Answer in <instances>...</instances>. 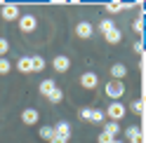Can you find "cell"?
<instances>
[{
    "label": "cell",
    "instance_id": "6da1fadb",
    "mask_svg": "<svg viewBox=\"0 0 146 143\" xmlns=\"http://www.w3.org/2000/svg\"><path fill=\"white\" fill-rule=\"evenodd\" d=\"M104 94L111 101H120V96H125V82L123 80H108L104 87Z\"/></svg>",
    "mask_w": 146,
    "mask_h": 143
},
{
    "label": "cell",
    "instance_id": "7a4b0ae2",
    "mask_svg": "<svg viewBox=\"0 0 146 143\" xmlns=\"http://www.w3.org/2000/svg\"><path fill=\"white\" fill-rule=\"evenodd\" d=\"M125 113H127V108H125L120 101H111V106L104 110V115L108 117V122H120L125 117Z\"/></svg>",
    "mask_w": 146,
    "mask_h": 143
},
{
    "label": "cell",
    "instance_id": "3957f363",
    "mask_svg": "<svg viewBox=\"0 0 146 143\" xmlns=\"http://www.w3.org/2000/svg\"><path fill=\"white\" fill-rule=\"evenodd\" d=\"M35 28H38V19H35L33 14L19 16V31H21V33H33Z\"/></svg>",
    "mask_w": 146,
    "mask_h": 143
},
{
    "label": "cell",
    "instance_id": "277c9868",
    "mask_svg": "<svg viewBox=\"0 0 146 143\" xmlns=\"http://www.w3.org/2000/svg\"><path fill=\"white\" fill-rule=\"evenodd\" d=\"M0 14H3V19H5V21H19V16H21V12H19V5H14V3H10V5H3Z\"/></svg>",
    "mask_w": 146,
    "mask_h": 143
},
{
    "label": "cell",
    "instance_id": "5b68a950",
    "mask_svg": "<svg viewBox=\"0 0 146 143\" xmlns=\"http://www.w3.org/2000/svg\"><path fill=\"white\" fill-rule=\"evenodd\" d=\"M76 35H78L80 40H90L94 35V26L90 24V21H78L76 24Z\"/></svg>",
    "mask_w": 146,
    "mask_h": 143
},
{
    "label": "cell",
    "instance_id": "8992f818",
    "mask_svg": "<svg viewBox=\"0 0 146 143\" xmlns=\"http://www.w3.org/2000/svg\"><path fill=\"white\" fill-rule=\"evenodd\" d=\"M97 85H99V75H97V73L87 70V73L80 75V87H83V89H94Z\"/></svg>",
    "mask_w": 146,
    "mask_h": 143
},
{
    "label": "cell",
    "instance_id": "52a82bcc",
    "mask_svg": "<svg viewBox=\"0 0 146 143\" xmlns=\"http://www.w3.org/2000/svg\"><path fill=\"white\" fill-rule=\"evenodd\" d=\"M38 120H40V113L35 110V108H24V113H21V122L26 124V127L38 124Z\"/></svg>",
    "mask_w": 146,
    "mask_h": 143
},
{
    "label": "cell",
    "instance_id": "ba28073f",
    "mask_svg": "<svg viewBox=\"0 0 146 143\" xmlns=\"http://www.w3.org/2000/svg\"><path fill=\"white\" fill-rule=\"evenodd\" d=\"M125 136L130 143H144V134H141V127H137V124H132V127L125 129Z\"/></svg>",
    "mask_w": 146,
    "mask_h": 143
},
{
    "label": "cell",
    "instance_id": "9c48e42d",
    "mask_svg": "<svg viewBox=\"0 0 146 143\" xmlns=\"http://www.w3.org/2000/svg\"><path fill=\"white\" fill-rule=\"evenodd\" d=\"M52 68L57 70V73H66V70L71 68V59H68V56H64V54L54 56V61H52Z\"/></svg>",
    "mask_w": 146,
    "mask_h": 143
},
{
    "label": "cell",
    "instance_id": "30bf717a",
    "mask_svg": "<svg viewBox=\"0 0 146 143\" xmlns=\"http://www.w3.org/2000/svg\"><path fill=\"white\" fill-rule=\"evenodd\" d=\"M52 129H54V136H61V138H68V136H71V124H68V122H64V120L57 122Z\"/></svg>",
    "mask_w": 146,
    "mask_h": 143
},
{
    "label": "cell",
    "instance_id": "8fae6325",
    "mask_svg": "<svg viewBox=\"0 0 146 143\" xmlns=\"http://www.w3.org/2000/svg\"><path fill=\"white\" fill-rule=\"evenodd\" d=\"M104 38H106V42H111V45H118V42L123 40V33H120V28L115 26V28H111V31H106V33H104Z\"/></svg>",
    "mask_w": 146,
    "mask_h": 143
},
{
    "label": "cell",
    "instance_id": "7c38bea8",
    "mask_svg": "<svg viewBox=\"0 0 146 143\" xmlns=\"http://www.w3.org/2000/svg\"><path fill=\"white\" fill-rule=\"evenodd\" d=\"M102 134H106V136H111V138H118V134H120V124H118V122H106Z\"/></svg>",
    "mask_w": 146,
    "mask_h": 143
},
{
    "label": "cell",
    "instance_id": "4fadbf2b",
    "mask_svg": "<svg viewBox=\"0 0 146 143\" xmlns=\"http://www.w3.org/2000/svg\"><path fill=\"white\" fill-rule=\"evenodd\" d=\"M125 75H127V68L123 64H113L111 66V80H123Z\"/></svg>",
    "mask_w": 146,
    "mask_h": 143
},
{
    "label": "cell",
    "instance_id": "5bb4252c",
    "mask_svg": "<svg viewBox=\"0 0 146 143\" xmlns=\"http://www.w3.org/2000/svg\"><path fill=\"white\" fill-rule=\"evenodd\" d=\"M45 59L42 56H31V73H42L45 70Z\"/></svg>",
    "mask_w": 146,
    "mask_h": 143
},
{
    "label": "cell",
    "instance_id": "9a60e30c",
    "mask_svg": "<svg viewBox=\"0 0 146 143\" xmlns=\"http://www.w3.org/2000/svg\"><path fill=\"white\" fill-rule=\"evenodd\" d=\"M54 89H57V82H54V80H42L40 82V94L42 96H50Z\"/></svg>",
    "mask_w": 146,
    "mask_h": 143
},
{
    "label": "cell",
    "instance_id": "2e32d148",
    "mask_svg": "<svg viewBox=\"0 0 146 143\" xmlns=\"http://www.w3.org/2000/svg\"><path fill=\"white\" fill-rule=\"evenodd\" d=\"M17 70L19 73H31V56H21L17 61Z\"/></svg>",
    "mask_w": 146,
    "mask_h": 143
},
{
    "label": "cell",
    "instance_id": "e0dca14e",
    "mask_svg": "<svg viewBox=\"0 0 146 143\" xmlns=\"http://www.w3.org/2000/svg\"><path fill=\"white\" fill-rule=\"evenodd\" d=\"M130 110H132L134 115H144V99H134V101L130 103Z\"/></svg>",
    "mask_w": 146,
    "mask_h": 143
},
{
    "label": "cell",
    "instance_id": "ac0fdd59",
    "mask_svg": "<svg viewBox=\"0 0 146 143\" xmlns=\"http://www.w3.org/2000/svg\"><path fill=\"white\" fill-rule=\"evenodd\" d=\"M104 10H106L108 14H120V12H123V3H106Z\"/></svg>",
    "mask_w": 146,
    "mask_h": 143
},
{
    "label": "cell",
    "instance_id": "d6986e66",
    "mask_svg": "<svg viewBox=\"0 0 146 143\" xmlns=\"http://www.w3.org/2000/svg\"><path fill=\"white\" fill-rule=\"evenodd\" d=\"M38 136H40L42 141H47V143H50V141L54 138V129H52V127H42V129L38 131Z\"/></svg>",
    "mask_w": 146,
    "mask_h": 143
},
{
    "label": "cell",
    "instance_id": "ffe728a7",
    "mask_svg": "<svg viewBox=\"0 0 146 143\" xmlns=\"http://www.w3.org/2000/svg\"><path fill=\"white\" fill-rule=\"evenodd\" d=\"M111 28H115V21L113 19H102V21H99V31H102V33L111 31Z\"/></svg>",
    "mask_w": 146,
    "mask_h": 143
},
{
    "label": "cell",
    "instance_id": "44dd1931",
    "mask_svg": "<svg viewBox=\"0 0 146 143\" xmlns=\"http://www.w3.org/2000/svg\"><path fill=\"white\" fill-rule=\"evenodd\" d=\"M47 99H50V103H61V99H64V92L57 87V89H54V92L47 96Z\"/></svg>",
    "mask_w": 146,
    "mask_h": 143
},
{
    "label": "cell",
    "instance_id": "7402d4cb",
    "mask_svg": "<svg viewBox=\"0 0 146 143\" xmlns=\"http://www.w3.org/2000/svg\"><path fill=\"white\" fill-rule=\"evenodd\" d=\"M104 110L102 108H92V117H90V122H104Z\"/></svg>",
    "mask_w": 146,
    "mask_h": 143
},
{
    "label": "cell",
    "instance_id": "603a6c76",
    "mask_svg": "<svg viewBox=\"0 0 146 143\" xmlns=\"http://www.w3.org/2000/svg\"><path fill=\"white\" fill-rule=\"evenodd\" d=\"M10 70H12V64H10V59H0V75H7V73H10Z\"/></svg>",
    "mask_w": 146,
    "mask_h": 143
},
{
    "label": "cell",
    "instance_id": "cb8c5ba5",
    "mask_svg": "<svg viewBox=\"0 0 146 143\" xmlns=\"http://www.w3.org/2000/svg\"><path fill=\"white\" fill-rule=\"evenodd\" d=\"M132 31H134V33H144V19H141V16L132 21Z\"/></svg>",
    "mask_w": 146,
    "mask_h": 143
},
{
    "label": "cell",
    "instance_id": "d4e9b609",
    "mask_svg": "<svg viewBox=\"0 0 146 143\" xmlns=\"http://www.w3.org/2000/svg\"><path fill=\"white\" fill-rule=\"evenodd\" d=\"M7 52H10V42H7L5 38H0V59H3Z\"/></svg>",
    "mask_w": 146,
    "mask_h": 143
},
{
    "label": "cell",
    "instance_id": "484cf974",
    "mask_svg": "<svg viewBox=\"0 0 146 143\" xmlns=\"http://www.w3.org/2000/svg\"><path fill=\"white\" fill-rule=\"evenodd\" d=\"M80 120H85V122H90V117H92V108H80Z\"/></svg>",
    "mask_w": 146,
    "mask_h": 143
},
{
    "label": "cell",
    "instance_id": "4316f807",
    "mask_svg": "<svg viewBox=\"0 0 146 143\" xmlns=\"http://www.w3.org/2000/svg\"><path fill=\"white\" fill-rule=\"evenodd\" d=\"M134 52L144 56V42H141V40H137V42H134Z\"/></svg>",
    "mask_w": 146,
    "mask_h": 143
},
{
    "label": "cell",
    "instance_id": "83f0119b",
    "mask_svg": "<svg viewBox=\"0 0 146 143\" xmlns=\"http://www.w3.org/2000/svg\"><path fill=\"white\" fill-rule=\"evenodd\" d=\"M97 141H99V143H111L113 138H111V136H106V134H99V138H97Z\"/></svg>",
    "mask_w": 146,
    "mask_h": 143
},
{
    "label": "cell",
    "instance_id": "f1b7e54d",
    "mask_svg": "<svg viewBox=\"0 0 146 143\" xmlns=\"http://www.w3.org/2000/svg\"><path fill=\"white\" fill-rule=\"evenodd\" d=\"M50 143H68V138H61V136H54Z\"/></svg>",
    "mask_w": 146,
    "mask_h": 143
},
{
    "label": "cell",
    "instance_id": "f546056e",
    "mask_svg": "<svg viewBox=\"0 0 146 143\" xmlns=\"http://www.w3.org/2000/svg\"><path fill=\"white\" fill-rule=\"evenodd\" d=\"M111 143H125V141H120V138H113V141H111Z\"/></svg>",
    "mask_w": 146,
    "mask_h": 143
}]
</instances>
